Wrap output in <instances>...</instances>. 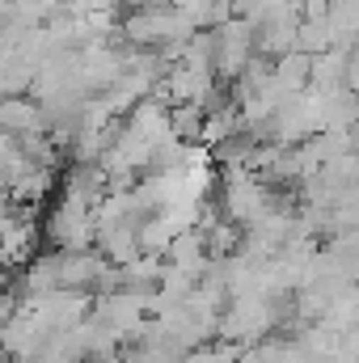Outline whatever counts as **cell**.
I'll list each match as a JSON object with an SVG mask.
<instances>
[{
  "mask_svg": "<svg viewBox=\"0 0 359 363\" xmlns=\"http://www.w3.org/2000/svg\"><path fill=\"white\" fill-rule=\"evenodd\" d=\"M182 363H241V347L237 342H228V347H199Z\"/></svg>",
  "mask_w": 359,
  "mask_h": 363,
  "instance_id": "2",
  "label": "cell"
},
{
  "mask_svg": "<svg viewBox=\"0 0 359 363\" xmlns=\"http://www.w3.org/2000/svg\"><path fill=\"white\" fill-rule=\"evenodd\" d=\"M43 127V110L34 106V101H21V97H4L0 101V131H21V135H30V131H38Z\"/></svg>",
  "mask_w": 359,
  "mask_h": 363,
  "instance_id": "1",
  "label": "cell"
}]
</instances>
